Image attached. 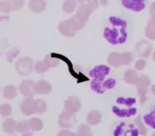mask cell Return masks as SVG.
<instances>
[{
  "label": "cell",
  "mask_w": 155,
  "mask_h": 136,
  "mask_svg": "<svg viewBox=\"0 0 155 136\" xmlns=\"http://www.w3.org/2000/svg\"><path fill=\"white\" fill-rule=\"evenodd\" d=\"M111 27H107L104 31V36L111 45H120L126 42L127 37V21L118 17H110Z\"/></svg>",
  "instance_id": "6da1fadb"
},
{
  "label": "cell",
  "mask_w": 155,
  "mask_h": 136,
  "mask_svg": "<svg viewBox=\"0 0 155 136\" xmlns=\"http://www.w3.org/2000/svg\"><path fill=\"white\" fill-rule=\"evenodd\" d=\"M136 99L134 97H118L116 99V104H114L112 111L118 117H130L136 114L135 108Z\"/></svg>",
  "instance_id": "7a4b0ae2"
},
{
  "label": "cell",
  "mask_w": 155,
  "mask_h": 136,
  "mask_svg": "<svg viewBox=\"0 0 155 136\" xmlns=\"http://www.w3.org/2000/svg\"><path fill=\"white\" fill-rule=\"evenodd\" d=\"M16 72L21 76H27L34 69V62L30 57H21L17 60L15 65Z\"/></svg>",
  "instance_id": "3957f363"
},
{
  "label": "cell",
  "mask_w": 155,
  "mask_h": 136,
  "mask_svg": "<svg viewBox=\"0 0 155 136\" xmlns=\"http://www.w3.org/2000/svg\"><path fill=\"white\" fill-rule=\"evenodd\" d=\"M115 85H116V80L113 79V78H109V79L102 80V81H96V80H93V81L91 82L92 90L98 94L104 93L106 90L113 89Z\"/></svg>",
  "instance_id": "277c9868"
},
{
  "label": "cell",
  "mask_w": 155,
  "mask_h": 136,
  "mask_svg": "<svg viewBox=\"0 0 155 136\" xmlns=\"http://www.w3.org/2000/svg\"><path fill=\"white\" fill-rule=\"evenodd\" d=\"M135 52L140 59L147 58L152 52V43L148 40H140L135 45Z\"/></svg>",
  "instance_id": "5b68a950"
},
{
  "label": "cell",
  "mask_w": 155,
  "mask_h": 136,
  "mask_svg": "<svg viewBox=\"0 0 155 136\" xmlns=\"http://www.w3.org/2000/svg\"><path fill=\"white\" fill-rule=\"evenodd\" d=\"M138 130L133 124H120L116 127L114 136H138Z\"/></svg>",
  "instance_id": "8992f818"
},
{
  "label": "cell",
  "mask_w": 155,
  "mask_h": 136,
  "mask_svg": "<svg viewBox=\"0 0 155 136\" xmlns=\"http://www.w3.org/2000/svg\"><path fill=\"white\" fill-rule=\"evenodd\" d=\"M109 73H110V68L104 65H97L90 71V75L94 78L93 80H96V81L106 80V77L107 75H109Z\"/></svg>",
  "instance_id": "52a82bcc"
},
{
  "label": "cell",
  "mask_w": 155,
  "mask_h": 136,
  "mask_svg": "<svg viewBox=\"0 0 155 136\" xmlns=\"http://www.w3.org/2000/svg\"><path fill=\"white\" fill-rule=\"evenodd\" d=\"M75 115L67 111H63L59 115V118H58V124H59V126L61 128H72L75 124Z\"/></svg>",
  "instance_id": "ba28073f"
},
{
  "label": "cell",
  "mask_w": 155,
  "mask_h": 136,
  "mask_svg": "<svg viewBox=\"0 0 155 136\" xmlns=\"http://www.w3.org/2000/svg\"><path fill=\"white\" fill-rule=\"evenodd\" d=\"M35 89H36V83L32 80H23L19 85V92L27 98L33 97L35 95L36 93Z\"/></svg>",
  "instance_id": "9c48e42d"
},
{
  "label": "cell",
  "mask_w": 155,
  "mask_h": 136,
  "mask_svg": "<svg viewBox=\"0 0 155 136\" xmlns=\"http://www.w3.org/2000/svg\"><path fill=\"white\" fill-rule=\"evenodd\" d=\"M81 108V102H80L79 98L76 96H70L64 102V109L67 112H70L72 114H75Z\"/></svg>",
  "instance_id": "30bf717a"
},
{
  "label": "cell",
  "mask_w": 155,
  "mask_h": 136,
  "mask_svg": "<svg viewBox=\"0 0 155 136\" xmlns=\"http://www.w3.org/2000/svg\"><path fill=\"white\" fill-rule=\"evenodd\" d=\"M146 0H121L124 8L133 12H141L146 6Z\"/></svg>",
  "instance_id": "8fae6325"
},
{
  "label": "cell",
  "mask_w": 155,
  "mask_h": 136,
  "mask_svg": "<svg viewBox=\"0 0 155 136\" xmlns=\"http://www.w3.org/2000/svg\"><path fill=\"white\" fill-rule=\"evenodd\" d=\"M150 85H151V80H150V78L148 77L147 75H145V74L141 75L140 77H139L138 82L136 83L137 93H138L141 97H145V95L147 94Z\"/></svg>",
  "instance_id": "7c38bea8"
},
{
  "label": "cell",
  "mask_w": 155,
  "mask_h": 136,
  "mask_svg": "<svg viewBox=\"0 0 155 136\" xmlns=\"http://www.w3.org/2000/svg\"><path fill=\"white\" fill-rule=\"evenodd\" d=\"M58 30H59V32L65 37H74L76 34V31H75V28H73V25H72L70 19L69 20L61 21V22L59 23V25H58Z\"/></svg>",
  "instance_id": "4fadbf2b"
},
{
  "label": "cell",
  "mask_w": 155,
  "mask_h": 136,
  "mask_svg": "<svg viewBox=\"0 0 155 136\" xmlns=\"http://www.w3.org/2000/svg\"><path fill=\"white\" fill-rule=\"evenodd\" d=\"M92 13H93V8H91L90 5H88V4H81V5L77 8V12H76L75 15L78 18H80L82 21H84V22L87 23V21L89 20V18H90Z\"/></svg>",
  "instance_id": "5bb4252c"
},
{
  "label": "cell",
  "mask_w": 155,
  "mask_h": 136,
  "mask_svg": "<svg viewBox=\"0 0 155 136\" xmlns=\"http://www.w3.org/2000/svg\"><path fill=\"white\" fill-rule=\"evenodd\" d=\"M34 102L35 100L33 99L32 97H29V98H25L22 102H21V106H20V109H21V112H22L23 115H32V114L35 113V106H34Z\"/></svg>",
  "instance_id": "9a60e30c"
},
{
  "label": "cell",
  "mask_w": 155,
  "mask_h": 136,
  "mask_svg": "<svg viewBox=\"0 0 155 136\" xmlns=\"http://www.w3.org/2000/svg\"><path fill=\"white\" fill-rule=\"evenodd\" d=\"M47 2L45 0H30L29 8L33 13H41L45 10Z\"/></svg>",
  "instance_id": "2e32d148"
},
{
  "label": "cell",
  "mask_w": 155,
  "mask_h": 136,
  "mask_svg": "<svg viewBox=\"0 0 155 136\" xmlns=\"http://www.w3.org/2000/svg\"><path fill=\"white\" fill-rule=\"evenodd\" d=\"M108 63L114 68H119V67H121V65H124L123 56H121V54L117 53V52L111 53L108 56Z\"/></svg>",
  "instance_id": "e0dca14e"
},
{
  "label": "cell",
  "mask_w": 155,
  "mask_h": 136,
  "mask_svg": "<svg viewBox=\"0 0 155 136\" xmlns=\"http://www.w3.org/2000/svg\"><path fill=\"white\" fill-rule=\"evenodd\" d=\"M51 91H52V85L47 80H39L36 83V89H35L36 94H49Z\"/></svg>",
  "instance_id": "ac0fdd59"
},
{
  "label": "cell",
  "mask_w": 155,
  "mask_h": 136,
  "mask_svg": "<svg viewBox=\"0 0 155 136\" xmlns=\"http://www.w3.org/2000/svg\"><path fill=\"white\" fill-rule=\"evenodd\" d=\"M139 77L140 76L137 74L136 71H134V70H127L126 73H124V79L129 85H136L139 80Z\"/></svg>",
  "instance_id": "d6986e66"
},
{
  "label": "cell",
  "mask_w": 155,
  "mask_h": 136,
  "mask_svg": "<svg viewBox=\"0 0 155 136\" xmlns=\"http://www.w3.org/2000/svg\"><path fill=\"white\" fill-rule=\"evenodd\" d=\"M101 114H100V112L96 111V110H93V111H91L90 113L88 114V116H87V121H88L89 124H91V126H97V124H99L100 122H101Z\"/></svg>",
  "instance_id": "ffe728a7"
},
{
  "label": "cell",
  "mask_w": 155,
  "mask_h": 136,
  "mask_svg": "<svg viewBox=\"0 0 155 136\" xmlns=\"http://www.w3.org/2000/svg\"><path fill=\"white\" fill-rule=\"evenodd\" d=\"M16 124L17 122L14 119H5L2 124V129H3V132L6 134H14L16 132Z\"/></svg>",
  "instance_id": "44dd1931"
},
{
  "label": "cell",
  "mask_w": 155,
  "mask_h": 136,
  "mask_svg": "<svg viewBox=\"0 0 155 136\" xmlns=\"http://www.w3.org/2000/svg\"><path fill=\"white\" fill-rule=\"evenodd\" d=\"M2 94H3V97L6 99H13L17 95V88L13 85H5L2 90Z\"/></svg>",
  "instance_id": "7402d4cb"
},
{
  "label": "cell",
  "mask_w": 155,
  "mask_h": 136,
  "mask_svg": "<svg viewBox=\"0 0 155 136\" xmlns=\"http://www.w3.org/2000/svg\"><path fill=\"white\" fill-rule=\"evenodd\" d=\"M145 35L151 40H155V18H152L148 22L145 30Z\"/></svg>",
  "instance_id": "603a6c76"
},
{
  "label": "cell",
  "mask_w": 155,
  "mask_h": 136,
  "mask_svg": "<svg viewBox=\"0 0 155 136\" xmlns=\"http://www.w3.org/2000/svg\"><path fill=\"white\" fill-rule=\"evenodd\" d=\"M77 1L76 0H64L62 4V10L65 14H71L76 10Z\"/></svg>",
  "instance_id": "cb8c5ba5"
},
{
  "label": "cell",
  "mask_w": 155,
  "mask_h": 136,
  "mask_svg": "<svg viewBox=\"0 0 155 136\" xmlns=\"http://www.w3.org/2000/svg\"><path fill=\"white\" fill-rule=\"evenodd\" d=\"M29 124V128L33 131H40L43 128V124L39 118L37 117H33L28 121Z\"/></svg>",
  "instance_id": "d4e9b609"
},
{
  "label": "cell",
  "mask_w": 155,
  "mask_h": 136,
  "mask_svg": "<svg viewBox=\"0 0 155 136\" xmlns=\"http://www.w3.org/2000/svg\"><path fill=\"white\" fill-rule=\"evenodd\" d=\"M143 120H145V122L149 127L155 129V107L152 109V111L149 114H146L143 116Z\"/></svg>",
  "instance_id": "484cf974"
},
{
  "label": "cell",
  "mask_w": 155,
  "mask_h": 136,
  "mask_svg": "<svg viewBox=\"0 0 155 136\" xmlns=\"http://www.w3.org/2000/svg\"><path fill=\"white\" fill-rule=\"evenodd\" d=\"M70 21H71L72 25H73V28H75L76 32H77V31H79V30H81V28H84V25H86V22H84V21H82L80 18H78L76 15H74V16L70 19Z\"/></svg>",
  "instance_id": "4316f807"
},
{
  "label": "cell",
  "mask_w": 155,
  "mask_h": 136,
  "mask_svg": "<svg viewBox=\"0 0 155 136\" xmlns=\"http://www.w3.org/2000/svg\"><path fill=\"white\" fill-rule=\"evenodd\" d=\"M76 135L77 136H93L92 130H91L90 127L87 126V124H81V126L78 127Z\"/></svg>",
  "instance_id": "83f0119b"
},
{
  "label": "cell",
  "mask_w": 155,
  "mask_h": 136,
  "mask_svg": "<svg viewBox=\"0 0 155 136\" xmlns=\"http://www.w3.org/2000/svg\"><path fill=\"white\" fill-rule=\"evenodd\" d=\"M34 106H35V113L42 114L47 110V104L42 99H36L34 102Z\"/></svg>",
  "instance_id": "f1b7e54d"
},
{
  "label": "cell",
  "mask_w": 155,
  "mask_h": 136,
  "mask_svg": "<svg viewBox=\"0 0 155 136\" xmlns=\"http://www.w3.org/2000/svg\"><path fill=\"white\" fill-rule=\"evenodd\" d=\"M135 124H136L137 130H138L139 134L143 135V136H146V135L148 134V130H147V128H146L145 124H143V120H141L140 116H139V117H137L136 119H135Z\"/></svg>",
  "instance_id": "f546056e"
},
{
  "label": "cell",
  "mask_w": 155,
  "mask_h": 136,
  "mask_svg": "<svg viewBox=\"0 0 155 136\" xmlns=\"http://www.w3.org/2000/svg\"><path fill=\"white\" fill-rule=\"evenodd\" d=\"M29 130H30L29 124H28V121H25V120L19 121L18 124H16V132L22 133V134H25V133L29 132Z\"/></svg>",
  "instance_id": "4dcf8cb0"
},
{
  "label": "cell",
  "mask_w": 155,
  "mask_h": 136,
  "mask_svg": "<svg viewBox=\"0 0 155 136\" xmlns=\"http://www.w3.org/2000/svg\"><path fill=\"white\" fill-rule=\"evenodd\" d=\"M35 71L37 72V73L39 74H43L45 73V72L48 71V70L50 69L49 67H48V65L45 63V60H41V61H38V62H36V65H35Z\"/></svg>",
  "instance_id": "1f68e13d"
},
{
  "label": "cell",
  "mask_w": 155,
  "mask_h": 136,
  "mask_svg": "<svg viewBox=\"0 0 155 136\" xmlns=\"http://www.w3.org/2000/svg\"><path fill=\"white\" fill-rule=\"evenodd\" d=\"M45 63H47L49 68H54V67H56L58 63H59L58 59L55 58V56H54V55H52V54L47 55V56H45Z\"/></svg>",
  "instance_id": "d6a6232c"
},
{
  "label": "cell",
  "mask_w": 155,
  "mask_h": 136,
  "mask_svg": "<svg viewBox=\"0 0 155 136\" xmlns=\"http://www.w3.org/2000/svg\"><path fill=\"white\" fill-rule=\"evenodd\" d=\"M12 11H19L25 4V0H8Z\"/></svg>",
  "instance_id": "836d02e7"
},
{
  "label": "cell",
  "mask_w": 155,
  "mask_h": 136,
  "mask_svg": "<svg viewBox=\"0 0 155 136\" xmlns=\"http://www.w3.org/2000/svg\"><path fill=\"white\" fill-rule=\"evenodd\" d=\"M11 113H12V107L8 104H4L0 107V115L2 117H8L11 115Z\"/></svg>",
  "instance_id": "e575fe53"
},
{
  "label": "cell",
  "mask_w": 155,
  "mask_h": 136,
  "mask_svg": "<svg viewBox=\"0 0 155 136\" xmlns=\"http://www.w3.org/2000/svg\"><path fill=\"white\" fill-rule=\"evenodd\" d=\"M11 5L8 1H0V13L1 14H8L11 12Z\"/></svg>",
  "instance_id": "d590c367"
},
{
  "label": "cell",
  "mask_w": 155,
  "mask_h": 136,
  "mask_svg": "<svg viewBox=\"0 0 155 136\" xmlns=\"http://www.w3.org/2000/svg\"><path fill=\"white\" fill-rule=\"evenodd\" d=\"M121 56H123V63H124V65H129V63L133 60V57H134V56H133V54L130 53V52L123 53V54H121Z\"/></svg>",
  "instance_id": "8d00e7d4"
},
{
  "label": "cell",
  "mask_w": 155,
  "mask_h": 136,
  "mask_svg": "<svg viewBox=\"0 0 155 136\" xmlns=\"http://www.w3.org/2000/svg\"><path fill=\"white\" fill-rule=\"evenodd\" d=\"M145 68H146V60H143V59L136 60V62H135V69L137 71H143Z\"/></svg>",
  "instance_id": "74e56055"
},
{
  "label": "cell",
  "mask_w": 155,
  "mask_h": 136,
  "mask_svg": "<svg viewBox=\"0 0 155 136\" xmlns=\"http://www.w3.org/2000/svg\"><path fill=\"white\" fill-rule=\"evenodd\" d=\"M57 136H77V135H76V133L70 132V131H68V130H61L57 134Z\"/></svg>",
  "instance_id": "f35d334b"
},
{
  "label": "cell",
  "mask_w": 155,
  "mask_h": 136,
  "mask_svg": "<svg viewBox=\"0 0 155 136\" xmlns=\"http://www.w3.org/2000/svg\"><path fill=\"white\" fill-rule=\"evenodd\" d=\"M87 1H88V5H90L93 11L98 8V0H87Z\"/></svg>",
  "instance_id": "ab89813d"
},
{
  "label": "cell",
  "mask_w": 155,
  "mask_h": 136,
  "mask_svg": "<svg viewBox=\"0 0 155 136\" xmlns=\"http://www.w3.org/2000/svg\"><path fill=\"white\" fill-rule=\"evenodd\" d=\"M150 14H151L152 18H155V2L150 5Z\"/></svg>",
  "instance_id": "60d3db41"
},
{
  "label": "cell",
  "mask_w": 155,
  "mask_h": 136,
  "mask_svg": "<svg viewBox=\"0 0 155 136\" xmlns=\"http://www.w3.org/2000/svg\"><path fill=\"white\" fill-rule=\"evenodd\" d=\"M99 1H100V3H101L104 6H107V5H108V0H99Z\"/></svg>",
  "instance_id": "b9f144b4"
},
{
  "label": "cell",
  "mask_w": 155,
  "mask_h": 136,
  "mask_svg": "<svg viewBox=\"0 0 155 136\" xmlns=\"http://www.w3.org/2000/svg\"><path fill=\"white\" fill-rule=\"evenodd\" d=\"M151 92H152L153 95H155V85H152L151 87Z\"/></svg>",
  "instance_id": "7bdbcfd3"
},
{
  "label": "cell",
  "mask_w": 155,
  "mask_h": 136,
  "mask_svg": "<svg viewBox=\"0 0 155 136\" xmlns=\"http://www.w3.org/2000/svg\"><path fill=\"white\" fill-rule=\"evenodd\" d=\"M23 136H33V134L30 132H28V133H25V134H23Z\"/></svg>",
  "instance_id": "ee69618b"
},
{
  "label": "cell",
  "mask_w": 155,
  "mask_h": 136,
  "mask_svg": "<svg viewBox=\"0 0 155 136\" xmlns=\"http://www.w3.org/2000/svg\"><path fill=\"white\" fill-rule=\"evenodd\" d=\"M77 2H79V3H81V4H84V1H87V0H76Z\"/></svg>",
  "instance_id": "f6af8a7d"
},
{
  "label": "cell",
  "mask_w": 155,
  "mask_h": 136,
  "mask_svg": "<svg viewBox=\"0 0 155 136\" xmlns=\"http://www.w3.org/2000/svg\"><path fill=\"white\" fill-rule=\"evenodd\" d=\"M153 60L155 61V51H154V53H153Z\"/></svg>",
  "instance_id": "bcb514c9"
},
{
  "label": "cell",
  "mask_w": 155,
  "mask_h": 136,
  "mask_svg": "<svg viewBox=\"0 0 155 136\" xmlns=\"http://www.w3.org/2000/svg\"><path fill=\"white\" fill-rule=\"evenodd\" d=\"M151 136H155V133H153V134H152Z\"/></svg>",
  "instance_id": "7dc6e473"
},
{
  "label": "cell",
  "mask_w": 155,
  "mask_h": 136,
  "mask_svg": "<svg viewBox=\"0 0 155 136\" xmlns=\"http://www.w3.org/2000/svg\"><path fill=\"white\" fill-rule=\"evenodd\" d=\"M13 136H14V135H13Z\"/></svg>",
  "instance_id": "c3c4849f"
}]
</instances>
